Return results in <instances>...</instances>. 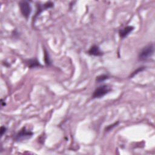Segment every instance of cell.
<instances>
[{"instance_id":"3957f363","label":"cell","mask_w":155,"mask_h":155,"mask_svg":"<svg viewBox=\"0 0 155 155\" xmlns=\"http://www.w3.org/2000/svg\"><path fill=\"white\" fill-rule=\"evenodd\" d=\"M34 133L29 130H27L26 128L23 127L20 131L16 135L14 140L15 141H22L24 140H28L32 137Z\"/></svg>"},{"instance_id":"30bf717a","label":"cell","mask_w":155,"mask_h":155,"mask_svg":"<svg viewBox=\"0 0 155 155\" xmlns=\"http://www.w3.org/2000/svg\"><path fill=\"white\" fill-rule=\"evenodd\" d=\"M44 60L46 64L47 65V66H50L51 64V61L49 58V56H48V55L47 52L46 50H45V53H44Z\"/></svg>"},{"instance_id":"4fadbf2b","label":"cell","mask_w":155,"mask_h":155,"mask_svg":"<svg viewBox=\"0 0 155 155\" xmlns=\"http://www.w3.org/2000/svg\"><path fill=\"white\" fill-rule=\"evenodd\" d=\"M7 131V128L4 126H2L1 127V131H0V133H1V136H3V135Z\"/></svg>"},{"instance_id":"6da1fadb","label":"cell","mask_w":155,"mask_h":155,"mask_svg":"<svg viewBox=\"0 0 155 155\" xmlns=\"http://www.w3.org/2000/svg\"><path fill=\"white\" fill-rule=\"evenodd\" d=\"M154 47L153 44H149L144 47L139 53V60L145 61L150 59L154 54Z\"/></svg>"},{"instance_id":"7c38bea8","label":"cell","mask_w":155,"mask_h":155,"mask_svg":"<svg viewBox=\"0 0 155 155\" xmlns=\"http://www.w3.org/2000/svg\"><path fill=\"white\" fill-rule=\"evenodd\" d=\"M144 70V67H139L136 70H135V72H133L132 73V75H130V78H132V77H133V76H135L136 75H137V73H139V72H142V71H143Z\"/></svg>"},{"instance_id":"7a4b0ae2","label":"cell","mask_w":155,"mask_h":155,"mask_svg":"<svg viewBox=\"0 0 155 155\" xmlns=\"http://www.w3.org/2000/svg\"><path fill=\"white\" fill-rule=\"evenodd\" d=\"M111 90V88L107 85L101 86L99 87H97L94 91L92 95V98H101V97L109 93Z\"/></svg>"},{"instance_id":"8992f818","label":"cell","mask_w":155,"mask_h":155,"mask_svg":"<svg viewBox=\"0 0 155 155\" xmlns=\"http://www.w3.org/2000/svg\"><path fill=\"white\" fill-rule=\"evenodd\" d=\"M88 53L90 55L95 56H100L103 55V52L100 50V48L97 46H93L90 47L89 50L88 51Z\"/></svg>"},{"instance_id":"8fae6325","label":"cell","mask_w":155,"mask_h":155,"mask_svg":"<svg viewBox=\"0 0 155 155\" xmlns=\"http://www.w3.org/2000/svg\"><path fill=\"white\" fill-rule=\"evenodd\" d=\"M118 124H119V122H115V123H114V124H112V125L108 126L107 127L105 128V130L106 132H109V131H110L111 130H112L114 127H115L116 126H117L118 125Z\"/></svg>"},{"instance_id":"52a82bcc","label":"cell","mask_w":155,"mask_h":155,"mask_svg":"<svg viewBox=\"0 0 155 155\" xmlns=\"http://www.w3.org/2000/svg\"><path fill=\"white\" fill-rule=\"evenodd\" d=\"M26 64H27L28 67L30 69L36 68V67H39L42 66L41 64H40V62L36 58L30 59V60L26 61Z\"/></svg>"},{"instance_id":"5b68a950","label":"cell","mask_w":155,"mask_h":155,"mask_svg":"<svg viewBox=\"0 0 155 155\" xmlns=\"http://www.w3.org/2000/svg\"><path fill=\"white\" fill-rule=\"evenodd\" d=\"M134 30V27L133 26H126L124 27L123 29H122L119 30V36L121 38H124L127 37L131 32Z\"/></svg>"},{"instance_id":"5bb4252c","label":"cell","mask_w":155,"mask_h":155,"mask_svg":"<svg viewBox=\"0 0 155 155\" xmlns=\"http://www.w3.org/2000/svg\"><path fill=\"white\" fill-rule=\"evenodd\" d=\"M1 105H2V107H4V105H6V103L4 102V101H3V100H1Z\"/></svg>"},{"instance_id":"277c9868","label":"cell","mask_w":155,"mask_h":155,"mask_svg":"<svg viewBox=\"0 0 155 155\" xmlns=\"http://www.w3.org/2000/svg\"><path fill=\"white\" fill-rule=\"evenodd\" d=\"M19 6L23 17L27 19L32 12V7L30 3L26 1H22L20 2Z\"/></svg>"},{"instance_id":"ba28073f","label":"cell","mask_w":155,"mask_h":155,"mask_svg":"<svg viewBox=\"0 0 155 155\" xmlns=\"http://www.w3.org/2000/svg\"><path fill=\"white\" fill-rule=\"evenodd\" d=\"M53 6V4L51 2H48L43 6H39V9H38L37 12L36 13V17L39 15V14L41 13L43 11L47 9H49V8H51Z\"/></svg>"},{"instance_id":"9c48e42d","label":"cell","mask_w":155,"mask_h":155,"mask_svg":"<svg viewBox=\"0 0 155 155\" xmlns=\"http://www.w3.org/2000/svg\"><path fill=\"white\" fill-rule=\"evenodd\" d=\"M109 78V76L107 75H101L99 76L96 77V81L97 83H101V82H103V81H105L106 79H108Z\"/></svg>"}]
</instances>
